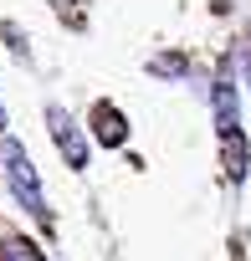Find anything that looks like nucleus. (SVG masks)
Listing matches in <instances>:
<instances>
[{
  "instance_id": "7",
  "label": "nucleus",
  "mask_w": 251,
  "mask_h": 261,
  "mask_svg": "<svg viewBox=\"0 0 251 261\" xmlns=\"http://www.w3.org/2000/svg\"><path fill=\"white\" fill-rule=\"evenodd\" d=\"M149 72H159V77H185V57H154Z\"/></svg>"
},
{
  "instance_id": "3",
  "label": "nucleus",
  "mask_w": 251,
  "mask_h": 261,
  "mask_svg": "<svg viewBox=\"0 0 251 261\" xmlns=\"http://www.w3.org/2000/svg\"><path fill=\"white\" fill-rule=\"evenodd\" d=\"M87 123H92V139H97L103 149H123V144H129V118H123L113 102H92Z\"/></svg>"
},
{
  "instance_id": "8",
  "label": "nucleus",
  "mask_w": 251,
  "mask_h": 261,
  "mask_svg": "<svg viewBox=\"0 0 251 261\" xmlns=\"http://www.w3.org/2000/svg\"><path fill=\"white\" fill-rule=\"evenodd\" d=\"M0 36H11V51H16V57H26V41H21V26H11V21H0Z\"/></svg>"
},
{
  "instance_id": "2",
  "label": "nucleus",
  "mask_w": 251,
  "mask_h": 261,
  "mask_svg": "<svg viewBox=\"0 0 251 261\" xmlns=\"http://www.w3.org/2000/svg\"><path fill=\"white\" fill-rule=\"evenodd\" d=\"M46 128H52V139H57L62 159H67L72 169H87V139H82V128L72 123V113L52 102V108H46Z\"/></svg>"
},
{
  "instance_id": "5",
  "label": "nucleus",
  "mask_w": 251,
  "mask_h": 261,
  "mask_svg": "<svg viewBox=\"0 0 251 261\" xmlns=\"http://www.w3.org/2000/svg\"><path fill=\"white\" fill-rule=\"evenodd\" d=\"M0 261H46L31 236H0Z\"/></svg>"
},
{
  "instance_id": "1",
  "label": "nucleus",
  "mask_w": 251,
  "mask_h": 261,
  "mask_svg": "<svg viewBox=\"0 0 251 261\" xmlns=\"http://www.w3.org/2000/svg\"><path fill=\"white\" fill-rule=\"evenodd\" d=\"M6 174H11V190H16V200L36 215V220H46V195H41V179H36V164H31V154L16 144V139H6Z\"/></svg>"
},
{
  "instance_id": "9",
  "label": "nucleus",
  "mask_w": 251,
  "mask_h": 261,
  "mask_svg": "<svg viewBox=\"0 0 251 261\" xmlns=\"http://www.w3.org/2000/svg\"><path fill=\"white\" fill-rule=\"evenodd\" d=\"M0 134H6V108H0Z\"/></svg>"
},
{
  "instance_id": "6",
  "label": "nucleus",
  "mask_w": 251,
  "mask_h": 261,
  "mask_svg": "<svg viewBox=\"0 0 251 261\" xmlns=\"http://www.w3.org/2000/svg\"><path fill=\"white\" fill-rule=\"evenodd\" d=\"M220 154H225V174L241 179L246 174V139H241V128L236 134H220Z\"/></svg>"
},
{
  "instance_id": "4",
  "label": "nucleus",
  "mask_w": 251,
  "mask_h": 261,
  "mask_svg": "<svg viewBox=\"0 0 251 261\" xmlns=\"http://www.w3.org/2000/svg\"><path fill=\"white\" fill-rule=\"evenodd\" d=\"M215 118H220V134H236V128H241V113H236V87H231V77H220V82H215Z\"/></svg>"
}]
</instances>
